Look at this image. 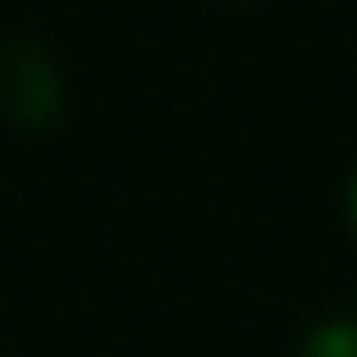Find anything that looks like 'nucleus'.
<instances>
[{
    "label": "nucleus",
    "mask_w": 357,
    "mask_h": 357,
    "mask_svg": "<svg viewBox=\"0 0 357 357\" xmlns=\"http://www.w3.org/2000/svg\"><path fill=\"white\" fill-rule=\"evenodd\" d=\"M0 108L21 125H46L63 112V75L42 46L8 42L0 50Z\"/></svg>",
    "instance_id": "nucleus-1"
},
{
    "label": "nucleus",
    "mask_w": 357,
    "mask_h": 357,
    "mask_svg": "<svg viewBox=\"0 0 357 357\" xmlns=\"http://www.w3.org/2000/svg\"><path fill=\"white\" fill-rule=\"evenodd\" d=\"M299 357H357V324L354 320L316 324V328L307 333Z\"/></svg>",
    "instance_id": "nucleus-2"
},
{
    "label": "nucleus",
    "mask_w": 357,
    "mask_h": 357,
    "mask_svg": "<svg viewBox=\"0 0 357 357\" xmlns=\"http://www.w3.org/2000/svg\"><path fill=\"white\" fill-rule=\"evenodd\" d=\"M349 216H354V225H357V178L349 183Z\"/></svg>",
    "instance_id": "nucleus-3"
}]
</instances>
